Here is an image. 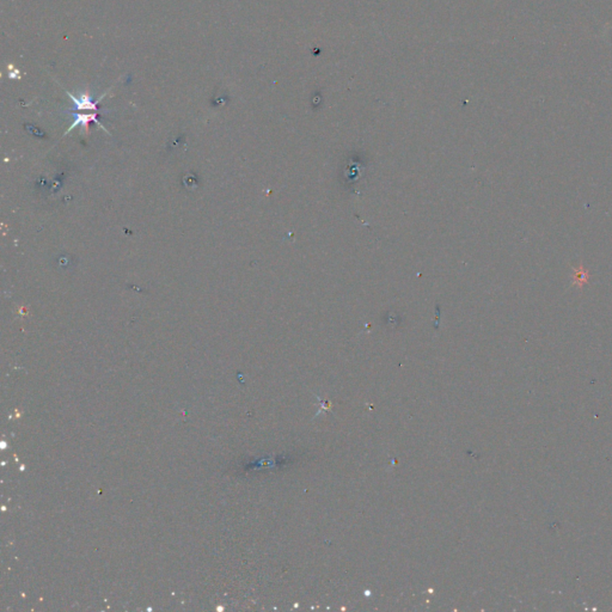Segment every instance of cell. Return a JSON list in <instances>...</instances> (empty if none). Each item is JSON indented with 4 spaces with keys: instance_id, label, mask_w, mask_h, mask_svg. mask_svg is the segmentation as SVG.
Here are the masks:
<instances>
[{
    "instance_id": "1",
    "label": "cell",
    "mask_w": 612,
    "mask_h": 612,
    "mask_svg": "<svg viewBox=\"0 0 612 612\" xmlns=\"http://www.w3.org/2000/svg\"><path fill=\"white\" fill-rule=\"evenodd\" d=\"M589 280H590V272L585 266L580 265L573 268V273H572V286L573 288L581 290L589 283Z\"/></svg>"
}]
</instances>
